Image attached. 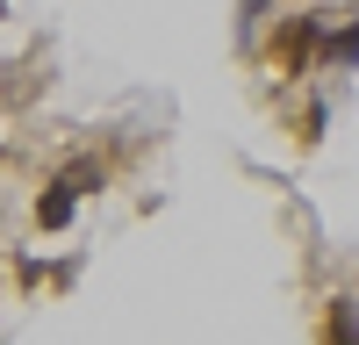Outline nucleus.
I'll return each mask as SVG.
<instances>
[{"label":"nucleus","instance_id":"1","mask_svg":"<svg viewBox=\"0 0 359 345\" xmlns=\"http://www.w3.org/2000/svg\"><path fill=\"white\" fill-rule=\"evenodd\" d=\"M323 36H331V22L323 15H287L273 29V43H266V58H273L280 72H316L323 65Z\"/></svg>","mask_w":359,"mask_h":345},{"label":"nucleus","instance_id":"2","mask_svg":"<svg viewBox=\"0 0 359 345\" xmlns=\"http://www.w3.org/2000/svg\"><path fill=\"white\" fill-rule=\"evenodd\" d=\"M94 187H101V165H94V158L65 165V172H57V180L36 194V230H65L72 209H79V194H94Z\"/></svg>","mask_w":359,"mask_h":345},{"label":"nucleus","instance_id":"3","mask_svg":"<svg viewBox=\"0 0 359 345\" xmlns=\"http://www.w3.org/2000/svg\"><path fill=\"white\" fill-rule=\"evenodd\" d=\"M323 65H338V72H359V15L338 22L331 36H323Z\"/></svg>","mask_w":359,"mask_h":345}]
</instances>
